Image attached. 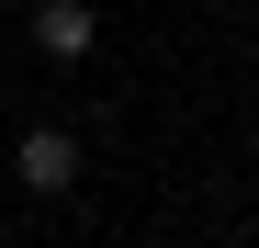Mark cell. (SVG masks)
Returning a JSON list of instances; mask_svg holds the SVG:
<instances>
[{
	"mask_svg": "<svg viewBox=\"0 0 259 248\" xmlns=\"http://www.w3.org/2000/svg\"><path fill=\"white\" fill-rule=\"evenodd\" d=\"M0 181H12V158H0Z\"/></svg>",
	"mask_w": 259,
	"mask_h": 248,
	"instance_id": "cell-4",
	"label": "cell"
},
{
	"mask_svg": "<svg viewBox=\"0 0 259 248\" xmlns=\"http://www.w3.org/2000/svg\"><path fill=\"white\" fill-rule=\"evenodd\" d=\"M34 57H46V68L102 57V12H91V0H34Z\"/></svg>",
	"mask_w": 259,
	"mask_h": 248,
	"instance_id": "cell-2",
	"label": "cell"
},
{
	"mask_svg": "<svg viewBox=\"0 0 259 248\" xmlns=\"http://www.w3.org/2000/svg\"><path fill=\"white\" fill-rule=\"evenodd\" d=\"M79 170H91V147H79V124H23V136H12V181L23 192H79Z\"/></svg>",
	"mask_w": 259,
	"mask_h": 248,
	"instance_id": "cell-1",
	"label": "cell"
},
{
	"mask_svg": "<svg viewBox=\"0 0 259 248\" xmlns=\"http://www.w3.org/2000/svg\"><path fill=\"white\" fill-rule=\"evenodd\" d=\"M248 158H259V124H248Z\"/></svg>",
	"mask_w": 259,
	"mask_h": 248,
	"instance_id": "cell-3",
	"label": "cell"
}]
</instances>
